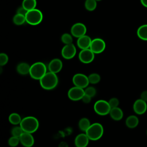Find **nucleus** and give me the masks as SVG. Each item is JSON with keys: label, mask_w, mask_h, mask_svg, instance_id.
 <instances>
[{"label": "nucleus", "mask_w": 147, "mask_h": 147, "mask_svg": "<svg viewBox=\"0 0 147 147\" xmlns=\"http://www.w3.org/2000/svg\"><path fill=\"white\" fill-rule=\"evenodd\" d=\"M95 1L98 2V1H102V0H95Z\"/></svg>", "instance_id": "nucleus-38"}, {"label": "nucleus", "mask_w": 147, "mask_h": 147, "mask_svg": "<svg viewBox=\"0 0 147 147\" xmlns=\"http://www.w3.org/2000/svg\"><path fill=\"white\" fill-rule=\"evenodd\" d=\"M20 143L25 147H32L34 143V139L31 133L24 132L20 137Z\"/></svg>", "instance_id": "nucleus-14"}, {"label": "nucleus", "mask_w": 147, "mask_h": 147, "mask_svg": "<svg viewBox=\"0 0 147 147\" xmlns=\"http://www.w3.org/2000/svg\"><path fill=\"white\" fill-rule=\"evenodd\" d=\"M89 82L91 84H97L100 80V76L96 73L91 74L88 76Z\"/></svg>", "instance_id": "nucleus-28"}, {"label": "nucleus", "mask_w": 147, "mask_h": 147, "mask_svg": "<svg viewBox=\"0 0 147 147\" xmlns=\"http://www.w3.org/2000/svg\"><path fill=\"white\" fill-rule=\"evenodd\" d=\"M24 133V131L20 126H16L12 128L11 130V134L13 136L19 137L22 135Z\"/></svg>", "instance_id": "nucleus-29"}, {"label": "nucleus", "mask_w": 147, "mask_h": 147, "mask_svg": "<svg viewBox=\"0 0 147 147\" xmlns=\"http://www.w3.org/2000/svg\"><path fill=\"white\" fill-rule=\"evenodd\" d=\"M41 87L46 90H51L54 89L59 82L58 77L56 74L47 72L40 80Z\"/></svg>", "instance_id": "nucleus-1"}, {"label": "nucleus", "mask_w": 147, "mask_h": 147, "mask_svg": "<svg viewBox=\"0 0 147 147\" xmlns=\"http://www.w3.org/2000/svg\"><path fill=\"white\" fill-rule=\"evenodd\" d=\"M140 2L142 6L145 7H147V0H140Z\"/></svg>", "instance_id": "nucleus-37"}, {"label": "nucleus", "mask_w": 147, "mask_h": 147, "mask_svg": "<svg viewBox=\"0 0 147 147\" xmlns=\"http://www.w3.org/2000/svg\"><path fill=\"white\" fill-rule=\"evenodd\" d=\"M72 83L75 86H77L82 88H86L88 87L90 82L88 78L83 74H76L72 78Z\"/></svg>", "instance_id": "nucleus-7"}, {"label": "nucleus", "mask_w": 147, "mask_h": 147, "mask_svg": "<svg viewBox=\"0 0 147 147\" xmlns=\"http://www.w3.org/2000/svg\"><path fill=\"white\" fill-rule=\"evenodd\" d=\"M87 32V28L86 25L82 22H77L74 24L71 28V33L72 36L79 38L86 34Z\"/></svg>", "instance_id": "nucleus-10"}, {"label": "nucleus", "mask_w": 147, "mask_h": 147, "mask_svg": "<svg viewBox=\"0 0 147 147\" xmlns=\"http://www.w3.org/2000/svg\"><path fill=\"white\" fill-rule=\"evenodd\" d=\"M47 72V68L44 63L38 61L30 65L29 75L35 80H40Z\"/></svg>", "instance_id": "nucleus-3"}, {"label": "nucleus", "mask_w": 147, "mask_h": 147, "mask_svg": "<svg viewBox=\"0 0 147 147\" xmlns=\"http://www.w3.org/2000/svg\"><path fill=\"white\" fill-rule=\"evenodd\" d=\"M20 143V138L15 136H11L8 140V145L11 147L17 146Z\"/></svg>", "instance_id": "nucleus-30"}, {"label": "nucleus", "mask_w": 147, "mask_h": 147, "mask_svg": "<svg viewBox=\"0 0 147 147\" xmlns=\"http://www.w3.org/2000/svg\"><path fill=\"white\" fill-rule=\"evenodd\" d=\"M146 134H147V130H146Z\"/></svg>", "instance_id": "nucleus-39"}, {"label": "nucleus", "mask_w": 147, "mask_h": 147, "mask_svg": "<svg viewBox=\"0 0 147 147\" xmlns=\"http://www.w3.org/2000/svg\"><path fill=\"white\" fill-rule=\"evenodd\" d=\"M27 12H28V11L23 6L20 7L17 10V14H22V15H24V16H25L26 14L27 13Z\"/></svg>", "instance_id": "nucleus-34"}, {"label": "nucleus", "mask_w": 147, "mask_h": 147, "mask_svg": "<svg viewBox=\"0 0 147 147\" xmlns=\"http://www.w3.org/2000/svg\"><path fill=\"white\" fill-rule=\"evenodd\" d=\"M91 97L86 94H84L82 99V100L83 101V102L86 104L89 103L91 102Z\"/></svg>", "instance_id": "nucleus-35"}, {"label": "nucleus", "mask_w": 147, "mask_h": 147, "mask_svg": "<svg viewBox=\"0 0 147 147\" xmlns=\"http://www.w3.org/2000/svg\"><path fill=\"white\" fill-rule=\"evenodd\" d=\"M125 123L127 127L133 129L138 126L139 123V119L137 116L131 115L127 117V118L126 119Z\"/></svg>", "instance_id": "nucleus-20"}, {"label": "nucleus", "mask_w": 147, "mask_h": 147, "mask_svg": "<svg viewBox=\"0 0 147 147\" xmlns=\"http://www.w3.org/2000/svg\"><path fill=\"white\" fill-rule=\"evenodd\" d=\"M137 34L140 39L147 41V24L140 26L137 29Z\"/></svg>", "instance_id": "nucleus-21"}, {"label": "nucleus", "mask_w": 147, "mask_h": 147, "mask_svg": "<svg viewBox=\"0 0 147 147\" xmlns=\"http://www.w3.org/2000/svg\"><path fill=\"white\" fill-rule=\"evenodd\" d=\"M84 93H85V94L92 98L96 95V90L95 87H94L92 86H90V87H87L85 88Z\"/></svg>", "instance_id": "nucleus-31"}, {"label": "nucleus", "mask_w": 147, "mask_h": 147, "mask_svg": "<svg viewBox=\"0 0 147 147\" xmlns=\"http://www.w3.org/2000/svg\"><path fill=\"white\" fill-rule=\"evenodd\" d=\"M36 0H23L22 3V6H23L27 11L36 9Z\"/></svg>", "instance_id": "nucleus-23"}, {"label": "nucleus", "mask_w": 147, "mask_h": 147, "mask_svg": "<svg viewBox=\"0 0 147 147\" xmlns=\"http://www.w3.org/2000/svg\"><path fill=\"white\" fill-rule=\"evenodd\" d=\"M9 60L8 56L5 53H1L0 54V65L3 66L6 65Z\"/></svg>", "instance_id": "nucleus-32"}, {"label": "nucleus", "mask_w": 147, "mask_h": 147, "mask_svg": "<svg viewBox=\"0 0 147 147\" xmlns=\"http://www.w3.org/2000/svg\"><path fill=\"white\" fill-rule=\"evenodd\" d=\"M72 35L71 34H69L68 33H65L62 34L61 37V40L63 43H64L65 45L72 44L73 41V38Z\"/></svg>", "instance_id": "nucleus-27"}, {"label": "nucleus", "mask_w": 147, "mask_h": 147, "mask_svg": "<svg viewBox=\"0 0 147 147\" xmlns=\"http://www.w3.org/2000/svg\"><path fill=\"white\" fill-rule=\"evenodd\" d=\"M30 65L25 62L19 63L16 67L17 72L21 75H26L29 74Z\"/></svg>", "instance_id": "nucleus-19"}, {"label": "nucleus", "mask_w": 147, "mask_h": 147, "mask_svg": "<svg viewBox=\"0 0 147 147\" xmlns=\"http://www.w3.org/2000/svg\"><path fill=\"white\" fill-rule=\"evenodd\" d=\"M20 126L24 132L33 133L36 131L39 127L38 119L33 116H28L22 119Z\"/></svg>", "instance_id": "nucleus-2"}, {"label": "nucleus", "mask_w": 147, "mask_h": 147, "mask_svg": "<svg viewBox=\"0 0 147 147\" xmlns=\"http://www.w3.org/2000/svg\"><path fill=\"white\" fill-rule=\"evenodd\" d=\"M111 108L118 107L119 101L117 98H112L108 101Z\"/></svg>", "instance_id": "nucleus-33"}, {"label": "nucleus", "mask_w": 147, "mask_h": 147, "mask_svg": "<svg viewBox=\"0 0 147 147\" xmlns=\"http://www.w3.org/2000/svg\"><path fill=\"white\" fill-rule=\"evenodd\" d=\"M76 53V48L74 44H69L65 45L61 51L62 57L67 60H69L74 57Z\"/></svg>", "instance_id": "nucleus-12"}, {"label": "nucleus", "mask_w": 147, "mask_h": 147, "mask_svg": "<svg viewBox=\"0 0 147 147\" xmlns=\"http://www.w3.org/2000/svg\"><path fill=\"white\" fill-rule=\"evenodd\" d=\"M133 110L138 115H142L144 114L147 110L146 102L141 99H137L133 104Z\"/></svg>", "instance_id": "nucleus-13"}, {"label": "nucleus", "mask_w": 147, "mask_h": 147, "mask_svg": "<svg viewBox=\"0 0 147 147\" xmlns=\"http://www.w3.org/2000/svg\"><path fill=\"white\" fill-rule=\"evenodd\" d=\"M106 48L105 41L100 38H95L92 40L90 49L95 53L99 54L103 52Z\"/></svg>", "instance_id": "nucleus-8"}, {"label": "nucleus", "mask_w": 147, "mask_h": 147, "mask_svg": "<svg viewBox=\"0 0 147 147\" xmlns=\"http://www.w3.org/2000/svg\"><path fill=\"white\" fill-rule=\"evenodd\" d=\"M26 22L31 25H37L40 24L43 19L42 12L37 9H34L28 11L25 15Z\"/></svg>", "instance_id": "nucleus-5"}, {"label": "nucleus", "mask_w": 147, "mask_h": 147, "mask_svg": "<svg viewBox=\"0 0 147 147\" xmlns=\"http://www.w3.org/2000/svg\"><path fill=\"white\" fill-rule=\"evenodd\" d=\"M22 121L21 116L16 113H13L9 116V121L10 123L14 125H20Z\"/></svg>", "instance_id": "nucleus-24"}, {"label": "nucleus", "mask_w": 147, "mask_h": 147, "mask_svg": "<svg viewBox=\"0 0 147 147\" xmlns=\"http://www.w3.org/2000/svg\"><path fill=\"white\" fill-rule=\"evenodd\" d=\"M92 40L91 37L86 34L78 38L77 45L81 49H85L90 48Z\"/></svg>", "instance_id": "nucleus-16"}, {"label": "nucleus", "mask_w": 147, "mask_h": 147, "mask_svg": "<svg viewBox=\"0 0 147 147\" xmlns=\"http://www.w3.org/2000/svg\"><path fill=\"white\" fill-rule=\"evenodd\" d=\"M110 117L115 121L121 120L123 116V113L122 109L118 107L111 108L109 113Z\"/></svg>", "instance_id": "nucleus-18"}, {"label": "nucleus", "mask_w": 147, "mask_h": 147, "mask_svg": "<svg viewBox=\"0 0 147 147\" xmlns=\"http://www.w3.org/2000/svg\"><path fill=\"white\" fill-rule=\"evenodd\" d=\"M90 139L86 133H80L77 135L75 138L76 147H87Z\"/></svg>", "instance_id": "nucleus-17"}, {"label": "nucleus", "mask_w": 147, "mask_h": 147, "mask_svg": "<svg viewBox=\"0 0 147 147\" xmlns=\"http://www.w3.org/2000/svg\"><path fill=\"white\" fill-rule=\"evenodd\" d=\"M91 125V124L90 123V120L85 117L81 118L78 123V126L80 130L84 132L88 129Z\"/></svg>", "instance_id": "nucleus-22"}, {"label": "nucleus", "mask_w": 147, "mask_h": 147, "mask_svg": "<svg viewBox=\"0 0 147 147\" xmlns=\"http://www.w3.org/2000/svg\"><path fill=\"white\" fill-rule=\"evenodd\" d=\"M84 6L87 10L92 11L96 9L97 6V1L95 0H86Z\"/></svg>", "instance_id": "nucleus-26"}, {"label": "nucleus", "mask_w": 147, "mask_h": 147, "mask_svg": "<svg viewBox=\"0 0 147 147\" xmlns=\"http://www.w3.org/2000/svg\"><path fill=\"white\" fill-rule=\"evenodd\" d=\"M103 127L102 125L98 122L94 123L90 125L85 133L90 139L92 141H96L100 139L103 134Z\"/></svg>", "instance_id": "nucleus-4"}, {"label": "nucleus", "mask_w": 147, "mask_h": 147, "mask_svg": "<svg viewBox=\"0 0 147 147\" xmlns=\"http://www.w3.org/2000/svg\"><path fill=\"white\" fill-rule=\"evenodd\" d=\"M84 94V90L83 88L77 86H74L69 89L67 95L70 100L73 101H78L82 100Z\"/></svg>", "instance_id": "nucleus-9"}, {"label": "nucleus", "mask_w": 147, "mask_h": 147, "mask_svg": "<svg viewBox=\"0 0 147 147\" xmlns=\"http://www.w3.org/2000/svg\"><path fill=\"white\" fill-rule=\"evenodd\" d=\"M111 107L107 101L103 99L97 100L94 105L95 112L99 115H106L110 113Z\"/></svg>", "instance_id": "nucleus-6"}, {"label": "nucleus", "mask_w": 147, "mask_h": 147, "mask_svg": "<svg viewBox=\"0 0 147 147\" xmlns=\"http://www.w3.org/2000/svg\"><path fill=\"white\" fill-rule=\"evenodd\" d=\"M13 22L16 25H21L24 24L26 22L25 16L16 13L13 18Z\"/></svg>", "instance_id": "nucleus-25"}, {"label": "nucleus", "mask_w": 147, "mask_h": 147, "mask_svg": "<svg viewBox=\"0 0 147 147\" xmlns=\"http://www.w3.org/2000/svg\"><path fill=\"white\" fill-rule=\"evenodd\" d=\"M95 57V53L90 49H81L79 53V60L84 64H88L91 63Z\"/></svg>", "instance_id": "nucleus-11"}, {"label": "nucleus", "mask_w": 147, "mask_h": 147, "mask_svg": "<svg viewBox=\"0 0 147 147\" xmlns=\"http://www.w3.org/2000/svg\"><path fill=\"white\" fill-rule=\"evenodd\" d=\"M140 99L145 101L146 102H147V90H145L142 92L140 96Z\"/></svg>", "instance_id": "nucleus-36"}, {"label": "nucleus", "mask_w": 147, "mask_h": 147, "mask_svg": "<svg viewBox=\"0 0 147 147\" xmlns=\"http://www.w3.org/2000/svg\"><path fill=\"white\" fill-rule=\"evenodd\" d=\"M63 68V63L59 59L55 58L52 59L48 64V68L49 72L57 74Z\"/></svg>", "instance_id": "nucleus-15"}]
</instances>
